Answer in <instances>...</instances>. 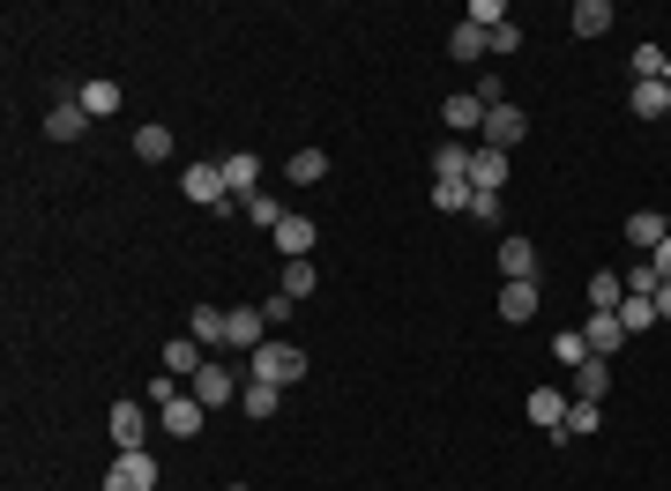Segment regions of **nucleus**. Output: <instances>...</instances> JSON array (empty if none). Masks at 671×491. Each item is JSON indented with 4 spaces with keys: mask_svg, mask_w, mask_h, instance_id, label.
<instances>
[{
    "mask_svg": "<svg viewBox=\"0 0 671 491\" xmlns=\"http://www.w3.org/2000/svg\"><path fill=\"white\" fill-rule=\"evenodd\" d=\"M254 380H269V388L306 380V350H298V343H262V350H254Z\"/></svg>",
    "mask_w": 671,
    "mask_h": 491,
    "instance_id": "obj_1",
    "label": "nucleus"
},
{
    "mask_svg": "<svg viewBox=\"0 0 671 491\" xmlns=\"http://www.w3.org/2000/svg\"><path fill=\"white\" fill-rule=\"evenodd\" d=\"M105 491H157V462H149V447L120 454V462L105 469Z\"/></svg>",
    "mask_w": 671,
    "mask_h": 491,
    "instance_id": "obj_2",
    "label": "nucleus"
},
{
    "mask_svg": "<svg viewBox=\"0 0 671 491\" xmlns=\"http://www.w3.org/2000/svg\"><path fill=\"white\" fill-rule=\"evenodd\" d=\"M179 194L201 201V209H224V201H231V187H224L217 164H187V172H179Z\"/></svg>",
    "mask_w": 671,
    "mask_h": 491,
    "instance_id": "obj_3",
    "label": "nucleus"
},
{
    "mask_svg": "<svg viewBox=\"0 0 671 491\" xmlns=\"http://www.w3.org/2000/svg\"><path fill=\"white\" fill-rule=\"evenodd\" d=\"M262 328H269L262 305H231V313H224V343H231V350H262V343H269Z\"/></svg>",
    "mask_w": 671,
    "mask_h": 491,
    "instance_id": "obj_4",
    "label": "nucleus"
},
{
    "mask_svg": "<svg viewBox=\"0 0 671 491\" xmlns=\"http://www.w3.org/2000/svg\"><path fill=\"white\" fill-rule=\"evenodd\" d=\"M500 275H507V283H537V246L522 239V231H507V239H500Z\"/></svg>",
    "mask_w": 671,
    "mask_h": 491,
    "instance_id": "obj_5",
    "label": "nucleus"
},
{
    "mask_svg": "<svg viewBox=\"0 0 671 491\" xmlns=\"http://www.w3.org/2000/svg\"><path fill=\"white\" fill-rule=\"evenodd\" d=\"M239 388H247V380H231V365H201V372H195V402H201V410L239 402Z\"/></svg>",
    "mask_w": 671,
    "mask_h": 491,
    "instance_id": "obj_6",
    "label": "nucleus"
},
{
    "mask_svg": "<svg viewBox=\"0 0 671 491\" xmlns=\"http://www.w3.org/2000/svg\"><path fill=\"white\" fill-rule=\"evenodd\" d=\"M157 424H165L172 440H195V432H209V410H201L195 394H179V402H165V410H157Z\"/></svg>",
    "mask_w": 671,
    "mask_h": 491,
    "instance_id": "obj_7",
    "label": "nucleus"
},
{
    "mask_svg": "<svg viewBox=\"0 0 671 491\" xmlns=\"http://www.w3.org/2000/svg\"><path fill=\"white\" fill-rule=\"evenodd\" d=\"M522 134H530V112H522V104H500V112H485V149H515Z\"/></svg>",
    "mask_w": 671,
    "mask_h": 491,
    "instance_id": "obj_8",
    "label": "nucleus"
},
{
    "mask_svg": "<svg viewBox=\"0 0 671 491\" xmlns=\"http://www.w3.org/2000/svg\"><path fill=\"white\" fill-rule=\"evenodd\" d=\"M217 172H224V187H231V201L262 194V164H254L247 149H231V157H217Z\"/></svg>",
    "mask_w": 671,
    "mask_h": 491,
    "instance_id": "obj_9",
    "label": "nucleus"
},
{
    "mask_svg": "<svg viewBox=\"0 0 671 491\" xmlns=\"http://www.w3.org/2000/svg\"><path fill=\"white\" fill-rule=\"evenodd\" d=\"M522 410H530V424H537V432H552V440H560V424H568V394H560V388H530V402H522Z\"/></svg>",
    "mask_w": 671,
    "mask_h": 491,
    "instance_id": "obj_10",
    "label": "nucleus"
},
{
    "mask_svg": "<svg viewBox=\"0 0 671 491\" xmlns=\"http://www.w3.org/2000/svg\"><path fill=\"white\" fill-rule=\"evenodd\" d=\"M582 343H590V358H620V343H626L620 313H590L582 320Z\"/></svg>",
    "mask_w": 671,
    "mask_h": 491,
    "instance_id": "obj_11",
    "label": "nucleus"
},
{
    "mask_svg": "<svg viewBox=\"0 0 671 491\" xmlns=\"http://www.w3.org/2000/svg\"><path fill=\"white\" fill-rule=\"evenodd\" d=\"M507 187V149H471V194H500Z\"/></svg>",
    "mask_w": 671,
    "mask_h": 491,
    "instance_id": "obj_12",
    "label": "nucleus"
},
{
    "mask_svg": "<svg viewBox=\"0 0 671 491\" xmlns=\"http://www.w3.org/2000/svg\"><path fill=\"white\" fill-rule=\"evenodd\" d=\"M269 239H276V253H292V261H314V217H298V209H292V217L276 223Z\"/></svg>",
    "mask_w": 671,
    "mask_h": 491,
    "instance_id": "obj_13",
    "label": "nucleus"
},
{
    "mask_svg": "<svg viewBox=\"0 0 671 491\" xmlns=\"http://www.w3.org/2000/svg\"><path fill=\"white\" fill-rule=\"evenodd\" d=\"M112 440H120V454H135V447L149 440V410L142 402H112Z\"/></svg>",
    "mask_w": 671,
    "mask_h": 491,
    "instance_id": "obj_14",
    "label": "nucleus"
},
{
    "mask_svg": "<svg viewBox=\"0 0 671 491\" xmlns=\"http://www.w3.org/2000/svg\"><path fill=\"white\" fill-rule=\"evenodd\" d=\"M612 394V358H582L574 365V402H604Z\"/></svg>",
    "mask_w": 671,
    "mask_h": 491,
    "instance_id": "obj_15",
    "label": "nucleus"
},
{
    "mask_svg": "<svg viewBox=\"0 0 671 491\" xmlns=\"http://www.w3.org/2000/svg\"><path fill=\"white\" fill-rule=\"evenodd\" d=\"M626 112H634V120H664L671 112V82H634V90H626Z\"/></svg>",
    "mask_w": 671,
    "mask_h": 491,
    "instance_id": "obj_16",
    "label": "nucleus"
},
{
    "mask_svg": "<svg viewBox=\"0 0 671 491\" xmlns=\"http://www.w3.org/2000/svg\"><path fill=\"white\" fill-rule=\"evenodd\" d=\"M46 134H52V142H82V134H90V112H82V104H52V112H46Z\"/></svg>",
    "mask_w": 671,
    "mask_h": 491,
    "instance_id": "obj_17",
    "label": "nucleus"
},
{
    "mask_svg": "<svg viewBox=\"0 0 671 491\" xmlns=\"http://www.w3.org/2000/svg\"><path fill=\"white\" fill-rule=\"evenodd\" d=\"M441 120H447V127H455V134H485V104H477V98H471V90H455V98H447V104H441Z\"/></svg>",
    "mask_w": 671,
    "mask_h": 491,
    "instance_id": "obj_18",
    "label": "nucleus"
},
{
    "mask_svg": "<svg viewBox=\"0 0 671 491\" xmlns=\"http://www.w3.org/2000/svg\"><path fill=\"white\" fill-rule=\"evenodd\" d=\"M500 320H507V328H522V320H537V283H507V291H500V305H493Z\"/></svg>",
    "mask_w": 671,
    "mask_h": 491,
    "instance_id": "obj_19",
    "label": "nucleus"
},
{
    "mask_svg": "<svg viewBox=\"0 0 671 491\" xmlns=\"http://www.w3.org/2000/svg\"><path fill=\"white\" fill-rule=\"evenodd\" d=\"M239 410H247L254 424H269L276 410H284V388H269V380H247V388H239Z\"/></svg>",
    "mask_w": 671,
    "mask_h": 491,
    "instance_id": "obj_20",
    "label": "nucleus"
},
{
    "mask_svg": "<svg viewBox=\"0 0 671 491\" xmlns=\"http://www.w3.org/2000/svg\"><path fill=\"white\" fill-rule=\"evenodd\" d=\"M664 239H671V223L657 217V209H634V217H626V246H642V253H657Z\"/></svg>",
    "mask_w": 671,
    "mask_h": 491,
    "instance_id": "obj_21",
    "label": "nucleus"
},
{
    "mask_svg": "<svg viewBox=\"0 0 671 491\" xmlns=\"http://www.w3.org/2000/svg\"><path fill=\"white\" fill-rule=\"evenodd\" d=\"M82 112H90V120H112V112H120V82H105V74H90V82H82Z\"/></svg>",
    "mask_w": 671,
    "mask_h": 491,
    "instance_id": "obj_22",
    "label": "nucleus"
},
{
    "mask_svg": "<svg viewBox=\"0 0 671 491\" xmlns=\"http://www.w3.org/2000/svg\"><path fill=\"white\" fill-rule=\"evenodd\" d=\"M485 52H493V38H485L477 23H455V30H447V60H463V68H471V60H485Z\"/></svg>",
    "mask_w": 671,
    "mask_h": 491,
    "instance_id": "obj_23",
    "label": "nucleus"
},
{
    "mask_svg": "<svg viewBox=\"0 0 671 491\" xmlns=\"http://www.w3.org/2000/svg\"><path fill=\"white\" fill-rule=\"evenodd\" d=\"M574 38H604V30H612V0H574Z\"/></svg>",
    "mask_w": 671,
    "mask_h": 491,
    "instance_id": "obj_24",
    "label": "nucleus"
},
{
    "mask_svg": "<svg viewBox=\"0 0 671 491\" xmlns=\"http://www.w3.org/2000/svg\"><path fill=\"white\" fill-rule=\"evenodd\" d=\"M201 365H209V358H201V343H195V335H172V343H165V372H179V380H195Z\"/></svg>",
    "mask_w": 671,
    "mask_h": 491,
    "instance_id": "obj_25",
    "label": "nucleus"
},
{
    "mask_svg": "<svg viewBox=\"0 0 671 491\" xmlns=\"http://www.w3.org/2000/svg\"><path fill=\"white\" fill-rule=\"evenodd\" d=\"M284 179H292V187H322V179H328V157H322V149H292Z\"/></svg>",
    "mask_w": 671,
    "mask_h": 491,
    "instance_id": "obj_26",
    "label": "nucleus"
},
{
    "mask_svg": "<svg viewBox=\"0 0 671 491\" xmlns=\"http://www.w3.org/2000/svg\"><path fill=\"white\" fill-rule=\"evenodd\" d=\"M620 298H626V275H612V269L590 275V313H620Z\"/></svg>",
    "mask_w": 671,
    "mask_h": 491,
    "instance_id": "obj_27",
    "label": "nucleus"
},
{
    "mask_svg": "<svg viewBox=\"0 0 671 491\" xmlns=\"http://www.w3.org/2000/svg\"><path fill=\"white\" fill-rule=\"evenodd\" d=\"M135 157H142V164H165V157H172V127H135Z\"/></svg>",
    "mask_w": 671,
    "mask_h": 491,
    "instance_id": "obj_28",
    "label": "nucleus"
},
{
    "mask_svg": "<svg viewBox=\"0 0 671 491\" xmlns=\"http://www.w3.org/2000/svg\"><path fill=\"white\" fill-rule=\"evenodd\" d=\"M433 179H471V149L441 142V149H433Z\"/></svg>",
    "mask_w": 671,
    "mask_h": 491,
    "instance_id": "obj_29",
    "label": "nucleus"
},
{
    "mask_svg": "<svg viewBox=\"0 0 671 491\" xmlns=\"http://www.w3.org/2000/svg\"><path fill=\"white\" fill-rule=\"evenodd\" d=\"M604 424V402H568V424H560V440H582V432H596Z\"/></svg>",
    "mask_w": 671,
    "mask_h": 491,
    "instance_id": "obj_30",
    "label": "nucleus"
},
{
    "mask_svg": "<svg viewBox=\"0 0 671 491\" xmlns=\"http://www.w3.org/2000/svg\"><path fill=\"white\" fill-rule=\"evenodd\" d=\"M433 209H447V217L463 209L471 217V179H433Z\"/></svg>",
    "mask_w": 671,
    "mask_h": 491,
    "instance_id": "obj_31",
    "label": "nucleus"
},
{
    "mask_svg": "<svg viewBox=\"0 0 671 491\" xmlns=\"http://www.w3.org/2000/svg\"><path fill=\"white\" fill-rule=\"evenodd\" d=\"M276 291L306 305V298H314V261H284V283H276Z\"/></svg>",
    "mask_w": 671,
    "mask_h": 491,
    "instance_id": "obj_32",
    "label": "nucleus"
},
{
    "mask_svg": "<svg viewBox=\"0 0 671 491\" xmlns=\"http://www.w3.org/2000/svg\"><path fill=\"white\" fill-rule=\"evenodd\" d=\"M620 328H626V335L657 328V298H620Z\"/></svg>",
    "mask_w": 671,
    "mask_h": 491,
    "instance_id": "obj_33",
    "label": "nucleus"
},
{
    "mask_svg": "<svg viewBox=\"0 0 671 491\" xmlns=\"http://www.w3.org/2000/svg\"><path fill=\"white\" fill-rule=\"evenodd\" d=\"M239 209H247V217L262 223V231H276V223L292 217V209H284V201H276V194H247V201H239Z\"/></svg>",
    "mask_w": 671,
    "mask_h": 491,
    "instance_id": "obj_34",
    "label": "nucleus"
},
{
    "mask_svg": "<svg viewBox=\"0 0 671 491\" xmlns=\"http://www.w3.org/2000/svg\"><path fill=\"white\" fill-rule=\"evenodd\" d=\"M552 358H560V365H582V358H590V343H582V328H560V335H552Z\"/></svg>",
    "mask_w": 671,
    "mask_h": 491,
    "instance_id": "obj_35",
    "label": "nucleus"
},
{
    "mask_svg": "<svg viewBox=\"0 0 671 491\" xmlns=\"http://www.w3.org/2000/svg\"><path fill=\"white\" fill-rule=\"evenodd\" d=\"M195 343H224V305H195Z\"/></svg>",
    "mask_w": 671,
    "mask_h": 491,
    "instance_id": "obj_36",
    "label": "nucleus"
},
{
    "mask_svg": "<svg viewBox=\"0 0 671 491\" xmlns=\"http://www.w3.org/2000/svg\"><path fill=\"white\" fill-rule=\"evenodd\" d=\"M463 23H477V30L507 23V0H471V8H463Z\"/></svg>",
    "mask_w": 671,
    "mask_h": 491,
    "instance_id": "obj_37",
    "label": "nucleus"
},
{
    "mask_svg": "<svg viewBox=\"0 0 671 491\" xmlns=\"http://www.w3.org/2000/svg\"><path fill=\"white\" fill-rule=\"evenodd\" d=\"M485 38H493V52H522V23H515V16H507V23H493Z\"/></svg>",
    "mask_w": 671,
    "mask_h": 491,
    "instance_id": "obj_38",
    "label": "nucleus"
},
{
    "mask_svg": "<svg viewBox=\"0 0 671 491\" xmlns=\"http://www.w3.org/2000/svg\"><path fill=\"white\" fill-rule=\"evenodd\" d=\"M262 313H269V320H298V298H284V291H269V298H262Z\"/></svg>",
    "mask_w": 671,
    "mask_h": 491,
    "instance_id": "obj_39",
    "label": "nucleus"
},
{
    "mask_svg": "<svg viewBox=\"0 0 671 491\" xmlns=\"http://www.w3.org/2000/svg\"><path fill=\"white\" fill-rule=\"evenodd\" d=\"M471 217L477 223H500V194H471Z\"/></svg>",
    "mask_w": 671,
    "mask_h": 491,
    "instance_id": "obj_40",
    "label": "nucleus"
},
{
    "mask_svg": "<svg viewBox=\"0 0 671 491\" xmlns=\"http://www.w3.org/2000/svg\"><path fill=\"white\" fill-rule=\"evenodd\" d=\"M649 269H657V275H664V283H671V239L657 246V253H649Z\"/></svg>",
    "mask_w": 671,
    "mask_h": 491,
    "instance_id": "obj_41",
    "label": "nucleus"
},
{
    "mask_svg": "<svg viewBox=\"0 0 671 491\" xmlns=\"http://www.w3.org/2000/svg\"><path fill=\"white\" fill-rule=\"evenodd\" d=\"M657 320H671V283H657Z\"/></svg>",
    "mask_w": 671,
    "mask_h": 491,
    "instance_id": "obj_42",
    "label": "nucleus"
}]
</instances>
